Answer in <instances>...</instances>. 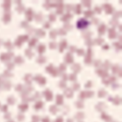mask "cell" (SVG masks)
<instances>
[{
	"label": "cell",
	"mask_w": 122,
	"mask_h": 122,
	"mask_svg": "<svg viewBox=\"0 0 122 122\" xmlns=\"http://www.w3.org/2000/svg\"><path fill=\"white\" fill-rule=\"evenodd\" d=\"M88 25V22H87V21H86L85 20H80L79 22H78V23H77V27H79V28H83V27H86V25Z\"/></svg>",
	"instance_id": "obj_1"
}]
</instances>
